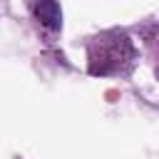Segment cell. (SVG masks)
Masks as SVG:
<instances>
[{
    "label": "cell",
    "instance_id": "2",
    "mask_svg": "<svg viewBox=\"0 0 159 159\" xmlns=\"http://www.w3.org/2000/svg\"><path fill=\"white\" fill-rule=\"evenodd\" d=\"M27 12L32 15V20L37 22L40 32L45 37H57V32L62 30V10L57 5V0H25Z\"/></svg>",
    "mask_w": 159,
    "mask_h": 159
},
{
    "label": "cell",
    "instance_id": "1",
    "mask_svg": "<svg viewBox=\"0 0 159 159\" xmlns=\"http://www.w3.org/2000/svg\"><path fill=\"white\" fill-rule=\"evenodd\" d=\"M137 60L134 45L127 32L109 30L89 40L87 45V65L92 75L109 77V75H127Z\"/></svg>",
    "mask_w": 159,
    "mask_h": 159
}]
</instances>
